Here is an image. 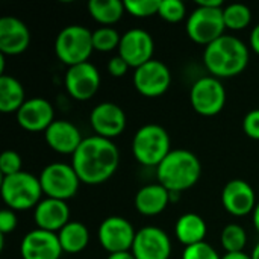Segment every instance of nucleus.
I'll list each match as a JSON object with an SVG mask.
<instances>
[{
	"instance_id": "1",
	"label": "nucleus",
	"mask_w": 259,
	"mask_h": 259,
	"mask_svg": "<svg viewBox=\"0 0 259 259\" xmlns=\"http://www.w3.org/2000/svg\"><path fill=\"white\" fill-rule=\"evenodd\" d=\"M120 153L117 146L103 137L94 135L83 138L73 155V168L80 182L99 185L106 182L118 168Z\"/></svg>"
},
{
	"instance_id": "2",
	"label": "nucleus",
	"mask_w": 259,
	"mask_h": 259,
	"mask_svg": "<svg viewBox=\"0 0 259 259\" xmlns=\"http://www.w3.org/2000/svg\"><path fill=\"white\" fill-rule=\"evenodd\" d=\"M203 61L214 77H232L243 73L247 67L249 49L240 38L223 35L206 46Z\"/></svg>"
},
{
	"instance_id": "3",
	"label": "nucleus",
	"mask_w": 259,
	"mask_h": 259,
	"mask_svg": "<svg viewBox=\"0 0 259 259\" xmlns=\"http://www.w3.org/2000/svg\"><path fill=\"white\" fill-rule=\"evenodd\" d=\"M156 168L158 182L173 194L194 187L202 173L199 158L182 149L171 150Z\"/></svg>"
},
{
	"instance_id": "4",
	"label": "nucleus",
	"mask_w": 259,
	"mask_h": 259,
	"mask_svg": "<svg viewBox=\"0 0 259 259\" xmlns=\"http://www.w3.org/2000/svg\"><path fill=\"white\" fill-rule=\"evenodd\" d=\"M171 141L167 131L158 124L140 127L132 140V152L137 161L146 167H158L171 152Z\"/></svg>"
},
{
	"instance_id": "5",
	"label": "nucleus",
	"mask_w": 259,
	"mask_h": 259,
	"mask_svg": "<svg viewBox=\"0 0 259 259\" xmlns=\"http://www.w3.org/2000/svg\"><path fill=\"white\" fill-rule=\"evenodd\" d=\"M42 188L39 178L27 171H20L12 176H6L2 181L3 202L12 211H24L36 208L41 202Z\"/></svg>"
},
{
	"instance_id": "6",
	"label": "nucleus",
	"mask_w": 259,
	"mask_h": 259,
	"mask_svg": "<svg viewBox=\"0 0 259 259\" xmlns=\"http://www.w3.org/2000/svg\"><path fill=\"white\" fill-rule=\"evenodd\" d=\"M93 50V32L80 24L64 27L55 41V53L58 59L68 67L88 62Z\"/></svg>"
},
{
	"instance_id": "7",
	"label": "nucleus",
	"mask_w": 259,
	"mask_h": 259,
	"mask_svg": "<svg viewBox=\"0 0 259 259\" xmlns=\"http://www.w3.org/2000/svg\"><path fill=\"white\" fill-rule=\"evenodd\" d=\"M226 29L223 8H208L199 6L191 12L187 21V33L188 36L203 46H209L220 36Z\"/></svg>"
},
{
	"instance_id": "8",
	"label": "nucleus",
	"mask_w": 259,
	"mask_h": 259,
	"mask_svg": "<svg viewBox=\"0 0 259 259\" xmlns=\"http://www.w3.org/2000/svg\"><path fill=\"white\" fill-rule=\"evenodd\" d=\"M39 182L42 193L47 194V197L65 202L77 193L80 179L73 165L53 162L44 167L39 175Z\"/></svg>"
},
{
	"instance_id": "9",
	"label": "nucleus",
	"mask_w": 259,
	"mask_h": 259,
	"mask_svg": "<svg viewBox=\"0 0 259 259\" xmlns=\"http://www.w3.org/2000/svg\"><path fill=\"white\" fill-rule=\"evenodd\" d=\"M190 102L197 114L212 117L225 108L226 90L220 79L214 76H205L196 80L191 87Z\"/></svg>"
},
{
	"instance_id": "10",
	"label": "nucleus",
	"mask_w": 259,
	"mask_h": 259,
	"mask_svg": "<svg viewBox=\"0 0 259 259\" xmlns=\"http://www.w3.org/2000/svg\"><path fill=\"white\" fill-rule=\"evenodd\" d=\"M135 235L137 231L134 229L132 223L118 215L105 219L99 228V241L109 255L118 252H131Z\"/></svg>"
},
{
	"instance_id": "11",
	"label": "nucleus",
	"mask_w": 259,
	"mask_h": 259,
	"mask_svg": "<svg viewBox=\"0 0 259 259\" xmlns=\"http://www.w3.org/2000/svg\"><path fill=\"white\" fill-rule=\"evenodd\" d=\"M171 83V73L168 67L158 61L152 59L144 65L135 68L134 85L137 91L146 97H159L162 96Z\"/></svg>"
},
{
	"instance_id": "12",
	"label": "nucleus",
	"mask_w": 259,
	"mask_h": 259,
	"mask_svg": "<svg viewBox=\"0 0 259 259\" xmlns=\"http://www.w3.org/2000/svg\"><path fill=\"white\" fill-rule=\"evenodd\" d=\"M131 252L137 259H168L171 243L165 231L161 228L146 226L137 231Z\"/></svg>"
},
{
	"instance_id": "13",
	"label": "nucleus",
	"mask_w": 259,
	"mask_h": 259,
	"mask_svg": "<svg viewBox=\"0 0 259 259\" xmlns=\"http://www.w3.org/2000/svg\"><path fill=\"white\" fill-rule=\"evenodd\" d=\"M100 87V73L91 62L68 67L65 73L67 93L76 100H90Z\"/></svg>"
},
{
	"instance_id": "14",
	"label": "nucleus",
	"mask_w": 259,
	"mask_h": 259,
	"mask_svg": "<svg viewBox=\"0 0 259 259\" xmlns=\"http://www.w3.org/2000/svg\"><path fill=\"white\" fill-rule=\"evenodd\" d=\"M153 38L144 29H131L121 35L118 55L134 68L144 65L153 58Z\"/></svg>"
},
{
	"instance_id": "15",
	"label": "nucleus",
	"mask_w": 259,
	"mask_h": 259,
	"mask_svg": "<svg viewBox=\"0 0 259 259\" xmlns=\"http://www.w3.org/2000/svg\"><path fill=\"white\" fill-rule=\"evenodd\" d=\"M62 252L58 234L42 229L27 232L20 244L23 259H59Z\"/></svg>"
},
{
	"instance_id": "16",
	"label": "nucleus",
	"mask_w": 259,
	"mask_h": 259,
	"mask_svg": "<svg viewBox=\"0 0 259 259\" xmlns=\"http://www.w3.org/2000/svg\"><path fill=\"white\" fill-rule=\"evenodd\" d=\"M90 123L96 135L112 140L124 131L126 114L118 105L111 102H103L91 111Z\"/></svg>"
},
{
	"instance_id": "17",
	"label": "nucleus",
	"mask_w": 259,
	"mask_h": 259,
	"mask_svg": "<svg viewBox=\"0 0 259 259\" xmlns=\"http://www.w3.org/2000/svg\"><path fill=\"white\" fill-rule=\"evenodd\" d=\"M17 121L29 132H46L55 121L53 106L42 97L27 99L17 112Z\"/></svg>"
},
{
	"instance_id": "18",
	"label": "nucleus",
	"mask_w": 259,
	"mask_h": 259,
	"mask_svg": "<svg viewBox=\"0 0 259 259\" xmlns=\"http://www.w3.org/2000/svg\"><path fill=\"white\" fill-rule=\"evenodd\" d=\"M222 202L225 209L237 217H243L249 212H253L258 205L255 190L250 184L241 179H234L225 185L222 193Z\"/></svg>"
},
{
	"instance_id": "19",
	"label": "nucleus",
	"mask_w": 259,
	"mask_h": 259,
	"mask_svg": "<svg viewBox=\"0 0 259 259\" xmlns=\"http://www.w3.org/2000/svg\"><path fill=\"white\" fill-rule=\"evenodd\" d=\"M30 42V33L27 26L15 17L0 18V53L20 55Z\"/></svg>"
},
{
	"instance_id": "20",
	"label": "nucleus",
	"mask_w": 259,
	"mask_h": 259,
	"mask_svg": "<svg viewBox=\"0 0 259 259\" xmlns=\"http://www.w3.org/2000/svg\"><path fill=\"white\" fill-rule=\"evenodd\" d=\"M44 137L50 149L62 155H74L83 141L79 129L67 120H55L44 132Z\"/></svg>"
},
{
	"instance_id": "21",
	"label": "nucleus",
	"mask_w": 259,
	"mask_h": 259,
	"mask_svg": "<svg viewBox=\"0 0 259 259\" xmlns=\"http://www.w3.org/2000/svg\"><path fill=\"white\" fill-rule=\"evenodd\" d=\"M33 219L38 229L58 234L70 222V209L64 200L47 197L36 205Z\"/></svg>"
},
{
	"instance_id": "22",
	"label": "nucleus",
	"mask_w": 259,
	"mask_h": 259,
	"mask_svg": "<svg viewBox=\"0 0 259 259\" xmlns=\"http://www.w3.org/2000/svg\"><path fill=\"white\" fill-rule=\"evenodd\" d=\"M171 199V193L161 184H150L143 187L135 196V208L143 215L161 214Z\"/></svg>"
},
{
	"instance_id": "23",
	"label": "nucleus",
	"mask_w": 259,
	"mask_h": 259,
	"mask_svg": "<svg viewBox=\"0 0 259 259\" xmlns=\"http://www.w3.org/2000/svg\"><path fill=\"white\" fill-rule=\"evenodd\" d=\"M206 231H208V228H206L205 220L194 212H188V214L181 215L179 220L176 222V226H175L176 238L185 247L203 243L205 237H206Z\"/></svg>"
},
{
	"instance_id": "24",
	"label": "nucleus",
	"mask_w": 259,
	"mask_h": 259,
	"mask_svg": "<svg viewBox=\"0 0 259 259\" xmlns=\"http://www.w3.org/2000/svg\"><path fill=\"white\" fill-rule=\"evenodd\" d=\"M23 85L12 76H0V111L3 114L18 112L26 102Z\"/></svg>"
},
{
	"instance_id": "25",
	"label": "nucleus",
	"mask_w": 259,
	"mask_h": 259,
	"mask_svg": "<svg viewBox=\"0 0 259 259\" xmlns=\"http://www.w3.org/2000/svg\"><path fill=\"white\" fill-rule=\"evenodd\" d=\"M58 238L61 247L67 253H79L82 252L90 241L88 228L80 222H68L59 232Z\"/></svg>"
},
{
	"instance_id": "26",
	"label": "nucleus",
	"mask_w": 259,
	"mask_h": 259,
	"mask_svg": "<svg viewBox=\"0 0 259 259\" xmlns=\"http://www.w3.org/2000/svg\"><path fill=\"white\" fill-rule=\"evenodd\" d=\"M88 11L97 23L109 26L123 17L126 8L124 2L120 0H91L88 3Z\"/></svg>"
},
{
	"instance_id": "27",
	"label": "nucleus",
	"mask_w": 259,
	"mask_h": 259,
	"mask_svg": "<svg viewBox=\"0 0 259 259\" xmlns=\"http://www.w3.org/2000/svg\"><path fill=\"white\" fill-rule=\"evenodd\" d=\"M223 17H225V24L228 29L240 30L250 24L252 11L249 9V6L243 3H232L223 8Z\"/></svg>"
},
{
	"instance_id": "28",
	"label": "nucleus",
	"mask_w": 259,
	"mask_h": 259,
	"mask_svg": "<svg viewBox=\"0 0 259 259\" xmlns=\"http://www.w3.org/2000/svg\"><path fill=\"white\" fill-rule=\"evenodd\" d=\"M247 243V234L243 226L237 223L228 225L222 232V246L226 253H238L243 252Z\"/></svg>"
},
{
	"instance_id": "29",
	"label": "nucleus",
	"mask_w": 259,
	"mask_h": 259,
	"mask_svg": "<svg viewBox=\"0 0 259 259\" xmlns=\"http://www.w3.org/2000/svg\"><path fill=\"white\" fill-rule=\"evenodd\" d=\"M121 35L111 26L99 27L93 32V46L99 52H111L120 47Z\"/></svg>"
},
{
	"instance_id": "30",
	"label": "nucleus",
	"mask_w": 259,
	"mask_h": 259,
	"mask_svg": "<svg viewBox=\"0 0 259 259\" xmlns=\"http://www.w3.org/2000/svg\"><path fill=\"white\" fill-rule=\"evenodd\" d=\"M161 0H124L126 12L134 17L146 18L159 12Z\"/></svg>"
},
{
	"instance_id": "31",
	"label": "nucleus",
	"mask_w": 259,
	"mask_h": 259,
	"mask_svg": "<svg viewBox=\"0 0 259 259\" xmlns=\"http://www.w3.org/2000/svg\"><path fill=\"white\" fill-rule=\"evenodd\" d=\"M187 8L181 0H161L158 15L168 23H179L185 17Z\"/></svg>"
},
{
	"instance_id": "32",
	"label": "nucleus",
	"mask_w": 259,
	"mask_h": 259,
	"mask_svg": "<svg viewBox=\"0 0 259 259\" xmlns=\"http://www.w3.org/2000/svg\"><path fill=\"white\" fill-rule=\"evenodd\" d=\"M23 167V162H21V158L17 152L14 150H5L0 156V170H2V175L3 178L6 176H12V175H17L21 170Z\"/></svg>"
},
{
	"instance_id": "33",
	"label": "nucleus",
	"mask_w": 259,
	"mask_h": 259,
	"mask_svg": "<svg viewBox=\"0 0 259 259\" xmlns=\"http://www.w3.org/2000/svg\"><path fill=\"white\" fill-rule=\"evenodd\" d=\"M182 259H222L215 249L208 243H199L190 247H185Z\"/></svg>"
},
{
	"instance_id": "34",
	"label": "nucleus",
	"mask_w": 259,
	"mask_h": 259,
	"mask_svg": "<svg viewBox=\"0 0 259 259\" xmlns=\"http://www.w3.org/2000/svg\"><path fill=\"white\" fill-rule=\"evenodd\" d=\"M243 129L247 137L259 140V109H253L246 114L243 121Z\"/></svg>"
},
{
	"instance_id": "35",
	"label": "nucleus",
	"mask_w": 259,
	"mask_h": 259,
	"mask_svg": "<svg viewBox=\"0 0 259 259\" xmlns=\"http://www.w3.org/2000/svg\"><path fill=\"white\" fill-rule=\"evenodd\" d=\"M17 228V215L12 209H2L0 211V234L2 235H8L11 232H14Z\"/></svg>"
},
{
	"instance_id": "36",
	"label": "nucleus",
	"mask_w": 259,
	"mask_h": 259,
	"mask_svg": "<svg viewBox=\"0 0 259 259\" xmlns=\"http://www.w3.org/2000/svg\"><path fill=\"white\" fill-rule=\"evenodd\" d=\"M131 68V65L118 55L109 59L108 62V71L114 76V77H121L127 73V70Z\"/></svg>"
},
{
	"instance_id": "37",
	"label": "nucleus",
	"mask_w": 259,
	"mask_h": 259,
	"mask_svg": "<svg viewBox=\"0 0 259 259\" xmlns=\"http://www.w3.org/2000/svg\"><path fill=\"white\" fill-rule=\"evenodd\" d=\"M250 47L253 49L255 53L259 55V24H256L250 33Z\"/></svg>"
},
{
	"instance_id": "38",
	"label": "nucleus",
	"mask_w": 259,
	"mask_h": 259,
	"mask_svg": "<svg viewBox=\"0 0 259 259\" xmlns=\"http://www.w3.org/2000/svg\"><path fill=\"white\" fill-rule=\"evenodd\" d=\"M199 6H208V8H222L223 2L222 0H199Z\"/></svg>"
},
{
	"instance_id": "39",
	"label": "nucleus",
	"mask_w": 259,
	"mask_h": 259,
	"mask_svg": "<svg viewBox=\"0 0 259 259\" xmlns=\"http://www.w3.org/2000/svg\"><path fill=\"white\" fill-rule=\"evenodd\" d=\"M106 259H137L132 252H118V253H111Z\"/></svg>"
},
{
	"instance_id": "40",
	"label": "nucleus",
	"mask_w": 259,
	"mask_h": 259,
	"mask_svg": "<svg viewBox=\"0 0 259 259\" xmlns=\"http://www.w3.org/2000/svg\"><path fill=\"white\" fill-rule=\"evenodd\" d=\"M222 259H252L250 255H246L244 252H238V253H226Z\"/></svg>"
},
{
	"instance_id": "41",
	"label": "nucleus",
	"mask_w": 259,
	"mask_h": 259,
	"mask_svg": "<svg viewBox=\"0 0 259 259\" xmlns=\"http://www.w3.org/2000/svg\"><path fill=\"white\" fill-rule=\"evenodd\" d=\"M253 225H255L256 231L259 232V202L258 205H256V208H255V211H253Z\"/></svg>"
},
{
	"instance_id": "42",
	"label": "nucleus",
	"mask_w": 259,
	"mask_h": 259,
	"mask_svg": "<svg viewBox=\"0 0 259 259\" xmlns=\"http://www.w3.org/2000/svg\"><path fill=\"white\" fill-rule=\"evenodd\" d=\"M252 259H259V243L255 246V249H253V252H252Z\"/></svg>"
}]
</instances>
